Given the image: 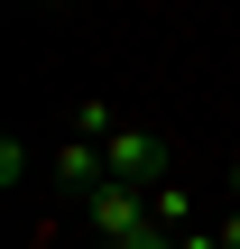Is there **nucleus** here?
<instances>
[{
  "label": "nucleus",
  "instance_id": "obj_2",
  "mask_svg": "<svg viewBox=\"0 0 240 249\" xmlns=\"http://www.w3.org/2000/svg\"><path fill=\"white\" fill-rule=\"evenodd\" d=\"M83 222H92V240H102V249H129L148 222H157V194H139V185H102V194L83 203Z\"/></svg>",
  "mask_w": 240,
  "mask_h": 249
},
{
  "label": "nucleus",
  "instance_id": "obj_4",
  "mask_svg": "<svg viewBox=\"0 0 240 249\" xmlns=\"http://www.w3.org/2000/svg\"><path fill=\"white\" fill-rule=\"evenodd\" d=\"M213 231H222V249H240V203L222 213V222H213Z\"/></svg>",
  "mask_w": 240,
  "mask_h": 249
},
{
  "label": "nucleus",
  "instance_id": "obj_1",
  "mask_svg": "<svg viewBox=\"0 0 240 249\" xmlns=\"http://www.w3.org/2000/svg\"><path fill=\"white\" fill-rule=\"evenodd\" d=\"M102 166H111V185H139V194H157V185H176V176H166L176 157H166V139H157L148 120H120V129L102 139Z\"/></svg>",
  "mask_w": 240,
  "mask_h": 249
},
{
  "label": "nucleus",
  "instance_id": "obj_3",
  "mask_svg": "<svg viewBox=\"0 0 240 249\" xmlns=\"http://www.w3.org/2000/svg\"><path fill=\"white\" fill-rule=\"evenodd\" d=\"M55 185H65L74 203H92V194L111 185V166H102V148H92V139H65V148H55Z\"/></svg>",
  "mask_w": 240,
  "mask_h": 249
}]
</instances>
